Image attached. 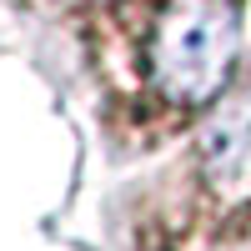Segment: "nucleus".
Segmentation results:
<instances>
[{"label": "nucleus", "mask_w": 251, "mask_h": 251, "mask_svg": "<svg viewBox=\"0 0 251 251\" xmlns=\"http://www.w3.org/2000/svg\"><path fill=\"white\" fill-rule=\"evenodd\" d=\"M236 46H241V15L231 0H176L151 46L156 86L181 106H201L226 86Z\"/></svg>", "instance_id": "f257e3e1"}]
</instances>
